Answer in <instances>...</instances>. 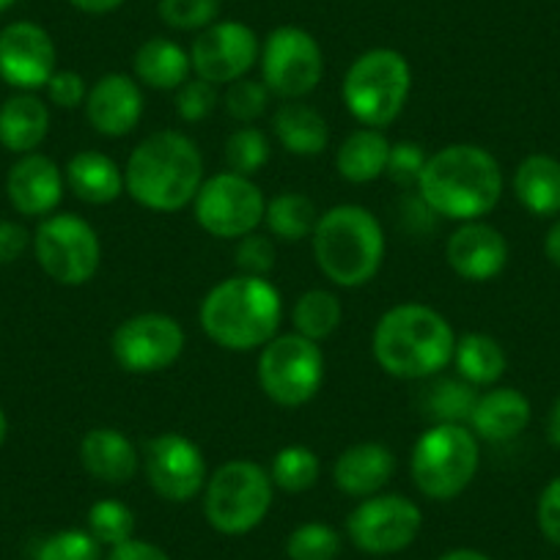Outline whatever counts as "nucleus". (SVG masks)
I'll return each instance as SVG.
<instances>
[{"label": "nucleus", "instance_id": "nucleus-1", "mask_svg": "<svg viewBox=\"0 0 560 560\" xmlns=\"http://www.w3.org/2000/svg\"><path fill=\"white\" fill-rule=\"evenodd\" d=\"M418 196L443 220H483L503 198V168L489 149L451 143L429 154Z\"/></svg>", "mask_w": 560, "mask_h": 560}, {"label": "nucleus", "instance_id": "nucleus-2", "mask_svg": "<svg viewBox=\"0 0 560 560\" xmlns=\"http://www.w3.org/2000/svg\"><path fill=\"white\" fill-rule=\"evenodd\" d=\"M127 192L152 212H182L203 185V158L192 138L179 129H158L132 149L124 168Z\"/></svg>", "mask_w": 560, "mask_h": 560}, {"label": "nucleus", "instance_id": "nucleus-3", "mask_svg": "<svg viewBox=\"0 0 560 560\" xmlns=\"http://www.w3.org/2000/svg\"><path fill=\"white\" fill-rule=\"evenodd\" d=\"M371 349L385 374L407 382L432 380L454 363L456 332L432 305L398 303L376 322Z\"/></svg>", "mask_w": 560, "mask_h": 560}, {"label": "nucleus", "instance_id": "nucleus-4", "mask_svg": "<svg viewBox=\"0 0 560 560\" xmlns=\"http://www.w3.org/2000/svg\"><path fill=\"white\" fill-rule=\"evenodd\" d=\"M283 298L267 278L231 275L203 298L198 322L212 343L225 352H253L267 347L280 330Z\"/></svg>", "mask_w": 560, "mask_h": 560}, {"label": "nucleus", "instance_id": "nucleus-5", "mask_svg": "<svg viewBox=\"0 0 560 560\" xmlns=\"http://www.w3.org/2000/svg\"><path fill=\"white\" fill-rule=\"evenodd\" d=\"M311 245L316 267L341 289L371 283L385 261V229L376 214L360 203H338L319 214Z\"/></svg>", "mask_w": 560, "mask_h": 560}, {"label": "nucleus", "instance_id": "nucleus-6", "mask_svg": "<svg viewBox=\"0 0 560 560\" xmlns=\"http://www.w3.org/2000/svg\"><path fill=\"white\" fill-rule=\"evenodd\" d=\"M481 467V448L470 427L432 423L412 445L409 472L418 492L438 503L459 498Z\"/></svg>", "mask_w": 560, "mask_h": 560}, {"label": "nucleus", "instance_id": "nucleus-7", "mask_svg": "<svg viewBox=\"0 0 560 560\" xmlns=\"http://www.w3.org/2000/svg\"><path fill=\"white\" fill-rule=\"evenodd\" d=\"M412 91V69L398 50L374 47L352 61L341 83V100L360 127L385 129L401 116Z\"/></svg>", "mask_w": 560, "mask_h": 560}, {"label": "nucleus", "instance_id": "nucleus-8", "mask_svg": "<svg viewBox=\"0 0 560 560\" xmlns=\"http://www.w3.org/2000/svg\"><path fill=\"white\" fill-rule=\"evenodd\" d=\"M272 498L269 470L250 459H231L207 478L203 516L223 536H247L267 520Z\"/></svg>", "mask_w": 560, "mask_h": 560}, {"label": "nucleus", "instance_id": "nucleus-9", "mask_svg": "<svg viewBox=\"0 0 560 560\" xmlns=\"http://www.w3.org/2000/svg\"><path fill=\"white\" fill-rule=\"evenodd\" d=\"M258 385L278 407H303L325 385V352L300 332H278L258 354Z\"/></svg>", "mask_w": 560, "mask_h": 560}, {"label": "nucleus", "instance_id": "nucleus-10", "mask_svg": "<svg viewBox=\"0 0 560 560\" xmlns=\"http://www.w3.org/2000/svg\"><path fill=\"white\" fill-rule=\"evenodd\" d=\"M39 267L58 287H85L102 264V242L94 225L72 212H52L42 218L34 234Z\"/></svg>", "mask_w": 560, "mask_h": 560}, {"label": "nucleus", "instance_id": "nucleus-11", "mask_svg": "<svg viewBox=\"0 0 560 560\" xmlns=\"http://www.w3.org/2000/svg\"><path fill=\"white\" fill-rule=\"evenodd\" d=\"M267 212V198L264 190L250 176L223 171L209 179H203L192 214L196 223L218 240H242V236L258 231Z\"/></svg>", "mask_w": 560, "mask_h": 560}, {"label": "nucleus", "instance_id": "nucleus-12", "mask_svg": "<svg viewBox=\"0 0 560 560\" xmlns=\"http://www.w3.org/2000/svg\"><path fill=\"white\" fill-rule=\"evenodd\" d=\"M261 83L269 94L283 102L305 100L325 74V52L314 34L298 25H280L264 39L261 56Z\"/></svg>", "mask_w": 560, "mask_h": 560}, {"label": "nucleus", "instance_id": "nucleus-13", "mask_svg": "<svg viewBox=\"0 0 560 560\" xmlns=\"http://www.w3.org/2000/svg\"><path fill=\"white\" fill-rule=\"evenodd\" d=\"M423 527V511L398 492H380L360 500L347 516V536L365 555L404 552Z\"/></svg>", "mask_w": 560, "mask_h": 560}, {"label": "nucleus", "instance_id": "nucleus-14", "mask_svg": "<svg viewBox=\"0 0 560 560\" xmlns=\"http://www.w3.org/2000/svg\"><path fill=\"white\" fill-rule=\"evenodd\" d=\"M185 327L168 314H138L113 330L110 352L127 374H160L185 352Z\"/></svg>", "mask_w": 560, "mask_h": 560}, {"label": "nucleus", "instance_id": "nucleus-15", "mask_svg": "<svg viewBox=\"0 0 560 560\" xmlns=\"http://www.w3.org/2000/svg\"><path fill=\"white\" fill-rule=\"evenodd\" d=\"M140 467L154 494L168 503H190L203 492L209 478L203 451L179 432L154 434L143 443Z\"/></svg>", "mask_w": 560, "mask_h": 560}, {"label": "nucleus", "instance_id": "nucleus-16", "mask_svg": "<svg viewBox=\"0 0 560 560\" xmlns=\"http://www.w3.org/2000/svg\"><path fill=\"white\" fill-rule=\"evenodd\" d=\"M261 56V45L250 25L240 20H218L196 36L190 50L196 78L212 85H231L247 78Z\"/></svg>", "mask_w": 560, "mask_h": 560}, {"label": "nucleus", "instance_id": "nucleus-17", "mask_svg": "<svg viewBox=\"0 0 560 560\" xmlns=\"http://www.w3.org/2000/svg\"><path fill=\"white\" fill-rule=\"evenodd\" d=\"M58 52L56 42L42 25L20 20L0 31V78L12 89L34 94L50 83Z\"/></svg>", "mask_w": 560, "mask_h": 560}, {"label": "nucleus", "instance_id": "nucleus-18", "mask_svg": "<svg viewBox=\"0 0 560 560\" xmlns=\"http://www.w3.org/2000/svg\"><path fill=\"white\" fill-rule=\"evenodd\" d=\"M445 261L462 280L487 283L498 278L509 264V242L503 231L483 220L459 223V229L451 231L445 242Z\"/></svg>", "mask_w": 560, "mask_h": 560}, {"label": "nucleus", "instance_id": "nucleus-19", "mask_svg": "<svg viewBox=\"0 0 560 560\" xmlns=\"http://www.w3.org/2000/svg\"><path fill=\"white\" fill-rule=\"evenodd\" d=\"M83 107L96 135L124 138L143 118V91L138 80L129 74L110 72L91 85Z\"/></svg>", "mask_w": 560, "mask_h": 560}, {"label": "nucleus", "instance_id": "nucleus-20", "mask_svg": "<svg viewBox=\"0 0 560 560\" xmlns=\"http://www.w3.org/2000/svg\"><path fill=\"white\" fill-rule=\"evenodd\" d=\"M63 187L67 179L56 160L36 152L23 154L7 176L9 201L25 218H47L56 212L61 207Z\"/></svg>", "mask_w": 560, "mask_h": 560}, {"label": "nucleus", "instance_id": "nucleus-21", "mask_svg": "<svg viewBox=\"0 0 560 560\" xmlns=\"http://www.w3.org/2000/svg\"><path fill=\"white\" fill-rule=\"evenodd\" d=\"M80 465L100 483L124 487L140 470V454L132 440L110 427L91 429L80 440Z\"/></svg>", "mask_w": 560, "mask_h": 560}, {"label": "nucleus", "instance_id": "nucleus-22", "mask_svg": "<svg viewBox=\"0 0 560 560\" xmlns=\"http://www.w3.org/2000/svg\"><path fill=\"white\" fill-rule=\"evenodd\" d=\"M396 472V456L382 443H358L341 451L332 465V481L338 492L365 500L380 494Z\"/></svg>", "mask_w": 560, "mask_h": 560}, {"label": "nucleus", "instance_id": "nucleus-23", "mask_svg": "<svg viewBox=\"0 0 560 560\" xmlns=\"http://www.w3.org/2000/svg\"><path fill=\"white\" fill-rule=\"evenodd\" d=\"M530 398L516 387H492L478 396L476 409L467 427L478 440L487 443H509L520 438L530 423Z\"/></svg>", "mask_w": 560, "mask_h": 560}, {"label": "nucleus", "instance_id": "nucleus-24", "mask_svg": "<svg viewBox=\"0 0 560 560\" xmlns=\"http://www.w3.org/2000/svg\"><path fill=\"white\" fill-rule=\"evenodd\" d=\"M63 179H67L69 190L80 201L91 203V207H105V203L118 201L124 190H127L124 171L118 168L116 160L102 152H94V149L74 154L67 163Z\"/></svg>", "mask_w": 560, "mask_h": 560}, {"label": "nucleus", "instance_id": "nucleus-25", "mask_svg": "<svg viewBox=\"0 0 560 560\" xmlns=\"http://www.w3.org/2000/svg\"><path fill=\"white\" fill-rule=\"evenodd\" d=\"M50 132V110L36 94L9 96L0 105V147L14 154H31L45 143Z\"/></svg>", "mask_w": 560, "mask_h": 560}, {"label": "nucleus", "instance_id": "nucleus-26", "mask_svg": "<svg viewBox=\"0 0 560 560\" xmlns=\"http://www.w3.org/2000/svg\"><path fill=\"white\" fill-rule=\"evenodd\" d=\"M272 132L294 158H319L330 143V127L316 107L303 100H289L275 110Z\"/></svg>", "mask_w": 560, "mask_h": 560}, {"label": "nucleus", "instance_id": "nucleus-27", "mask_svg": "<svg viewBox=\"0 0 560 560\" xmlns=\"http://www.w3.org/2000/svg\"><path fill=\"white\" fill-rule=\"evenodd\" d=\"M390 140L382 129L358 127L343 138L336 152V171L349 185H369L385 176L390 160Z\"/></svg>", "mask_w": 560, "mask_h": 560}, {"label": "nucleus", "instance_id": "nucleus-28", "mask_svg": "<svg viewBox=\"0 0 560 560\" xmlns=\"http://www.w3.org/2000/svg\"><path fill=\"white\" fill-rule=\"evenodd\" d=\"M135 80L154 91H176L185 85L192 74L190 52L165 36L147 39L135 52Z\"/></svg>", "mask_w": 560, "mask_h": 560}, {"label": "nucleus", "instance_id": "nucleus-29", "mask_svg": "<svg viewBox=\"0 0 560 560\" xmlns=\"http://www.w3.org/2000/svg\"><path fill=\"white\" fill-rule=\"evenodd\" d=\"M514 196L536 218L560 214V160L530 154L514 171Z\"/></svg>", "mask_w": 560, "mask_h": 560}, {"label": "nucleus", "instance_id": "nucleus-30", "mask_svg": "<svg viewBox=\"0 0 560 560\" xmlns=\"http://www.w3.org/2000/svg\"><path fill=\"white\" fill-rule=\"evenodd\" d=\"M454 363L456 374L465 382L476 387H492L505 374L509 358L498 338L487 336V332H467V336L456 338Z\"/></svg>", "mask_w": 560, "mask_h": 560}, {"label": "nucleus", "instance_id": "nucleus-31", "mask_svg": "<svg viewBox=\"0 0 560 560\" xmlns=\"http://www.w3.org/2000/svg\"><path fill=\"white\" fill-rule=\"evenodd\" d=\"M316 220H319L316 203L305 192H280L269 198L267 212H264L269 234L280 242L308 240L316 229Z\"/></svg>", "mask_w": 560, "mask_h": 560}, {"label": "nucleus", "instance_id": "nucleus-32", "mask_svg": "<svg viewBox=\"0 0 560 560\" xmlns=\"http://www.w3.org/2000/svg\"><path fill=\"white\" fill-rule=\"evenodd\" d=\"M478 387L456 380H434L423 393V412L432 423H462L467 427L472 418V409L478 404Z\"/></svg>", "mask_w": 560, "mask_h": 560}, {"label": "nucleus", "instance_id": "nucleus-33", "mask_svg": "<svg viewBox=\"0 0 560 560\" xmlns=\"http://www.w3.org/2000/svg\"><path fill=\"white\" fill-rule=\"evenodd\" d=\"M343 319V305L327 289H308L305 294H300L298 303L292 308V325L294 332L311 338V341H325L332 332L341 327Z\"/></svg>", "mask_w": 560, "mask_h": 560}, {"label": "nucleus", "instance_id": "nucleus-34", "mask_svg": "<svg viewBox=\"0 0 560 560\" xmlns=\"http://www.w3.org/2000/svg\"><path fill=\"white\" fill-rule=\"evenodd\" d=\"M322 476V462L308 445H287L275 454L272 467H269V478H272L275 489H283L289 494L308 492L316 487Z\"/></svg>", "mask_w": 560, "mask_h": 560}, {"label": "nucleus", "instance_id": "nucleus-35", "mask_svg": "<svg viewBox=\"0 0 560 560\" xmlns=\"http://www.w3.org/2000/svg\"><path fill=\"white\" fill-rule=\"evenodd\" d=\"M272 143L258 127H240L225 140V165L242 176H256L269 163Z\"/></svg>", "mask_w": 560, "mask_h": 560}, {"label": "nucleus", "instance_id": "nucleus-36", "mask_svg": "<svg viewBox=\"0 0 560 560\" xmlns=\"http://www.w3.org/2000/svg\"><path fill=\"white\" fill-rule=\"evenodd\" d=\"M89 533L107 549L129 541V538H135L132 509L116 498L96 500L89 509Z\"/></svg>", "mask_w": 560, "mask_h": 560}, {"label": "nucleus", "instance_id": "nucleus-37", "mask_svg": "<svg viewBox=\"0 0 560 560\" xmlns=\"http://www.w3.org/2000/svg\"><path fill=\"white\" fill-rule=\"evenodd\" d=\"M341 533L327 522H305L287 538L289 560H336L341 555Z\"/></svg>", "mask_w": 560, "mask_h": 560}, {"label": "nucleus", "instance_id": "nucleus-38", "mask_svg": "<svg viewBox=\"0 0 560 560\" xmlns=\"http://www.w3.org/2000/svg\"><path fill=\"white\" fill-rule=\"evenodd\" d=\"M34 560H102V544L89 530L69 527L47 536Z\"/></svg>", "mask_w": 560, "mask_h": 560}, {"label": "nucleus", "instance_id": "nucleus-39", "mask_svg": "<svg viewBox=\"0 0 560 560\" xmlns=\"http://www.w3.org/2000/svg\"><path fill=\"white\" fill-rule=\"evenodd\" d=\"M160 20L174 31H198L218 23L220 0H160Z\"/></svg>", "mask_w": 560, "mask_h": 560}, {"label": "nucleus", "instance_id": "nucleus-40", "mask_svg": "<svg viewBox=\"0 0 560 560\" xmlns=\"http://www.w3.org/2000/svg\"><path fill=\"white\" fill-rule=\"evenodd\" d=\"M269 96L272 94H269V89L261 83V80L242 78L225 89L223 105H225V113H229L234 121L253 124L256 118H261L264 113H267Z\"/></svg>", "mask_w": 560, "mask_h": 560}, {"label": "nucleus", "instance_id": "nucleus-41", "mask_svg": "<svg viewBox=\"0 0 560 560\" xmlns=\"http://www.w3.org/2000/svg\"><path fill=\"white\" fill-rule=\"evenodd\" d=\"M275 242L269 236L253 234L236 240L234 247V264L240 269V275H253V278H269V272L275 269Z\"/></svg>", "mask_w": 560, "mask_h": 560}, {"label": "nucleus", "instance_id": "nucleus-42", "mask_svg": "<svg viewBox=\"0 0 560 560\" xmlns=\"http://www.w3.org/2000/svg\"><path fill=\"white\" fill-rule=\"evenodd\" d=\"M218 102V85L207 83L201 78H190L185 85L176 89V113L187 124L203 121V118L212 116Z\"/></svg>", "mask_w": 560, "mask_h": 560}, {"label": "nucleus", "instance_id": "nucleus-43", "mask_svg": "<svg viewBox=\"0 0 560 560\" xmlns=\"http://www.w3.org/2000/svg\"><path fill=\"white\" fill-rule=\"evenodd\" d=\"M429 154L423 152L415 140H398L390 147V160H387L385 176H390L398 187H418L420 174L427 168Z\"/></svg>", "mask_w": 560, "mask_h": 560}, {"label": "nucleus", "instance_id": "nucleus-44", "mask_svg": "<svg viewBox=\"0 0 560 560\" xmlns=\"http://www.w3.org/2000/svg\"><path fill=\"white\" fill-rule=\"evenodd\" d=\"M45 89L52 105L61 107V110H78L80 105H85V96H89V85H85L83 74L72 72V69H61V72L52 74Z\"/></svg>", "mask_w": 560, "mask_h": 560}, {"label": "nucleus", "instance_id": "nucleus-45", "mask_svg": "<svg viewBox=\"0 0 560 560\" xmlns=\"http://www.w3.org/2000/svg\"><path fill=\"white\" fill-rule=\"evenodd\" d=\"M536 522L541 536L555 547H560V476L544 487L536 505Z\"/></svg>", "mask_w": 560, "mask_h": 560}, {"label": "nucleus", "instance_id": "nucleus-46", "mask_svg": "<svg viewBox=\"0 0 560 560\" xmlns=\"http://www.w3.org/2000/svg\"><path fill=\"white\" fill-rule=\"evenodd\" d=\"M28 245H34V236L28 229L14 220H0V264H14Z\"/></svg>", "mask_w": 560, "mask_h": 560}, {"label": "nucleus", "instance_id": "nucleus-47", "mask_svg": "<svg viewBox=\"0 0 560 560\" xmlns=\"http://www.w3.org/2000/svg\"><path fill=\"white\" fill-rule=\"evenodd\" d=\"M105 560H171V555L152 541L129 538V541L113 547L110 552H107Z\"/></svg>", "mask_w": 560, "mask_h": 560}, {"label": "nucleus", "instance_id": "nucleus-48", "mask_svg": "<svg viewBox=\"0 0 560 560\" xmlns=\"http://www.w3.org/2000/svg\"><path fill=\"white\" fill-rule=\"evenodd\" d=\"M83 14H110L121 7L124 0H69Z\"/></svg>", "mask_w": 560, "mask_h": 560}, {"label": "nucleus", "instance_id": "nucleus-49", "mask_svg": "<svg viewBox=\"0 0 560 560\" xmlns=\"http://www.w3.org/2000/svg\"><path fill=\"white\" fill-rule=\"evenodd\" d=\"M544 256H547L555 267H560V218L549 225L547 236H544Z\"/></svg>", "mask_w": 560, "mask_h": 560}, {"label": "nucleus", "instance_id": "nucleus-50", "mask_svg": "<svg viewBox=\"0 0 560 560\" xmlns=\"http://www.w3.org/2000/svg\"><path fill=\"white\" fill-rule=\"evenodd\" d=\"M547 440H549V445H555V448H560V398L552 404V409H549V418H547Z\"/></svg>", "mask_w": 560, "mask_h": 560}, {"label": "nucleus", "instance_id": "nucleus-51", "mask_svg": "<svg viewBox=\"0 0 560 560\" xmlns=\"http://www.w3.org/2000/svg\"><path fill=\"white\" fill-rule=\"evenodd\" d=\"M440 560H492L489 555L478 552V549H470V547H459V549H451V552H445Z\"/></svg>", "mask_w": 560, "mask_h": 560}, {"label": "nucleus", "instance_id": "nucleus-52", "mask_svg": "<svg viewBox=\"0 0 560 560\" xmlns=\"http://www.w3.org/2000/svg\"><path fill=\"white\" fill-rule=\"evenodd\" d=\"M7 434H9V418L7 412H3V407H0V445L7 443Z\"/></svg>", "mask_w": 560, "mask_h": 560}, {"label": "nucleus", "instance_id": "nucleus-53", "mask_svg": "<svg viewBox=\"0 0 560 560\" xmlns=\"http://www.w3.org/2000/svg\"><path fill=\"white\" fill-rule=\"evenodd\" d=\"M18 0H0V12H7V9H12Z\"/></svg>", "mask_w": 560, "mask_h": 560}]
</instances>
